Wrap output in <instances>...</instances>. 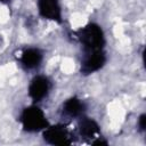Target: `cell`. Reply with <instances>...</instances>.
Returning <instances> with one entry per match:
<instances>
[{"label":"cell","instance_id":"6da1fadb","mask_svg":"<svg viewBox=\"0 0 146 146\" xmlns=\"http://www.w3.org/2000/svg\"><path fill=\"white\" fill-rule=\"evenodd\" d=\"M76 38L83 47L84 54L103 50L105 36L102 27L95 23H89L76 31Z\"/></svg>","mask_w":146,"mask_h":146},{"label":"cell","instance_id":"7a4b0ae2","mask_svg":"<svg viewBox=\"0 0 146 146\" xmlns=\"http://www.w3.org/2000/svg\"><path fill=\"white\" fill-rule=\"evenodd\" d=\"M19 121L22 123L23 129L27 132H36L46 129L49 125L43 111L34 105L25 107L22 111Z\"/></svg>","mask_w":146,"mask_h":146},{"label":"cell","instance_id":"3957f363","mask_svg":"<svg viewBox=\"0 0 146 146\" xmlns=\"http://www.w3.org/2000/svg\"><path fill=\"white\" fill-rule=\"evenodd\" d=\"M43 140L49 145H70L72 143L68 130L63 124L48 125L43 129Z\"/></svg>","mask_w":146,"mask_h":146},{"label":"cell","instance_id":"277c9868","mask_svg":"<svg viewBox=\"0 0 146 146\" xmlns=\"http://www.w3.org/2000/svg\"><path fill=\"white\" fill-rule=\"evenodd\" d=\"M106 63V56L103 50L95 52H87L81 62V73L84 75L91 74L100 70Z\"/></svg>","mask_w":146,"mask_h":146},{"label":"cell","instance_id":"5b68a950","mask_svg":"<svg viewBox=\"0 0 146 146\" xmlns=\"http://www.w3.org/2000/svg\"><path fill=\"white\" fill-rule=\"evenodd\" d=\"M50 90V81L44 75L34 76L29 86V96L35 103L41 102Z\"/></svg>","mask_w":146,"mask_h":146},{"label":"cell","instance_id":"8992f818","mask_svg":"<svg viewBox=\"0 0 146 146\" xmlns=\"http://www.w3.org/2000/svg\"><path fill=\"white\" fill-rule=\"evenodd\" d=\"M38 10L41 17L62 23V8L58 0H38Z\"/></svg>","mask_w":146,"mask_h":146},{"label":"cell","instance_id":"52a82bcc","mask_svg":"<svg viewBox=\"0 0 146 146\" xmlns=\"http://www.w3.org/2000/svg\"><path fill=\"white\" fill-rule=\"evenodd\" d=\"M19 60L25 68L27 70L35 68L40 65L42 60V51L39 48H27L22 52Z\"/></svg>","mask_w":146,"mask_h":146},{"label":"cell","instance_id":"ba28073f","mask_svg":"<svg viewBox=\"0 0 146 146\" xmlns=\"http://www.w3.org/2000/svg\"><path fill=\"white\" fill-rule=\"evenodd\" d=\"M86 106L76 97H71L63 104V114L68 117H78L83 114Z\"/></svg>","mask_w":146,"mask_h":146},{"label":"cell","instance_id":"9c48e42d","mask_svg":"<svg viewBox=\"0 0 146 146\" xmlns=\"http://www.w3.org/2000/svg\"><path fill=\"white\" fill-rule=\"evenodd\" d=\"M79 132L84 138H96L99 133V125L98 123L90 117H81L79 121Z\"/></svg>","mask_w":146,"mask_h":146},{"label":"cell","instance_id":"30bf717a","mask_svg":"<svg viewBox=\"0 0 146 146\" xmlns=\"http://www.w3.org/2000/svg\"><path fill=\"white\" fill-rule=\"evenodd\" d=\"M138 128L140 131H145L146 129V114H141L138 119Z\"/></svg>","mask_w":146,"mask_h":146},{"label":"cell","instance_id":"8fae6325","mask_svg":"<svg viewBox=\"0 0 146 146\" xmlns=\"http://www.w3.org/2000/svg\"><path fill=\"white\" fill-rule=\"evenodd\" d=\"M0 1H1V2H6L7 0H0Z\"/></svg>","mask_w":146,"mask_h":146}]
</instances>
